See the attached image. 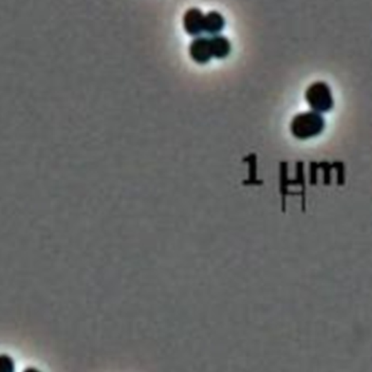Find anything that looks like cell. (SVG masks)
I'll return each instance as SVG.
<instances>
[{
	"instance_id": "1",
	"label": "cell",
	"mask_w": 372,
	"mask_h": 372,
	"mask_svg": "<svg viewBox=\"0 0 372 372\" xmlns=\"http://www.w3.org/2000/svg\"><path fill=\"white\" fill-rule=\"evenodd\" d=\"M324 129H326L324 118L322 113L313 110L296 115L290 125L292 136L301 140L317 138L322 134Z\"/></svg>"
},
{
	"instance_id": "2",
	"label": "cell",
	"mask_w": 372,
	"mask_h": 372,
	"mask_svg": "<svg viewBox=\"0 0 372 372\" xmlns=\"http://www.w3.org/2000/svg\"><path fill=\"white\" fill-rule=\"evenodd\" d=\"M305 100L313 111L322 115L330 113L334 107L333 95L326 82H315L309 85L305 93Z\"/></svg>"
},
{
	"instance_id": "3",
	"label": "cell",
	"mask_w": 372,
	"mask_h": 372,
	"mask_svg": "<svg viewBox=\"0 0 372 372\" xmlns=\"http://www.w3.org/2000/svg\"><path fill=\"white\" fill-rule=\"evenodd\" d=\"M189 51L191 58L199 64H208L214 58L210 39H207V37L198 36L194 41H192Z\"/></svg>"
},
{
	"instance_id": "4",
	"label": "cell",
	"mask_w": 372,
	"mask_h": 372,
	"mask_svg": "<svg viewBox=\"0 0 372 372\" xmlns=\"http://www.w3.org/2000/svg\"><path fill=\"white\" fill-rule=\"evenodd\" d=\"M205 15L198 8H191L186 11L183 17V28L186 33L197 36L204 33Z\"/></svg>"
},
{
	"instance_id": "5",
	"label": "cell",
	"mask_w": 372,
	"mask_h": 372,
	"mask_svg": "<svg viewBox=\"0 0 372 372\" xmlns=\"http://www.w3.org/2000/svg\"><path fill=\"white\" fill-rule=\"evenodd\" d=\"M225 26V20L218 11H210L205 15L204 33L212 36L219 35Z\"/></svg>"
},
{
	"instance_id": "6",
	"label": "cell",
	"mask_w": 372,
	"mask_h": 372,
	"mask_svg": "<svg viewBox=\"0 0 372 372\" xmlns=\"http://www.w3.org/2000/svg\"><path fill=\"white\" fill-rule=\"evenodd\" d=\"M212 56L214 58L225 59L231 53V43L225 36L216 35L210 39Z\"/></svg>"
},
{
	"instance_id": "7",
	"label": "cell",
	"mask_w": 372,
	"mask_h": 372,
	"mask_svg": "<svg viewBox=\"0 0 372 372\" xmlns=\"http://www.w3.org/2000/svg\"><path fill=\"white\" fill-rule=\"evenodd\" d=\"M16 364L8 355H0V372H15Z\"/></svg>"
},
{
	"instance_id": "8",
	"label": "cell",
	"mask_w": 372,
	"mask_h": 372,
	"mask_svg": "<svg viewBox=\"0 0 372 372\" xmlns=\"http://www.w3.org/2000/svg\"><path fill=\"white\" fill-rule=\"evenodd\" d=\"M24 372H41L39 370L35 369V368H28V369L24 370Z\"/></svg>"
}]
</instances>
